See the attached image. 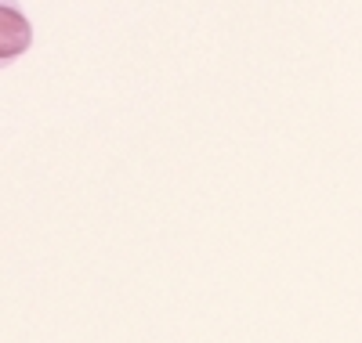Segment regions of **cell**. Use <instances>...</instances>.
<instances>
[{"mask_svg":"<svg viewBox=\"0 0 362 343\" xmlns=\"http://www.w3.org/2000/svg\"><path fill=\"white\" fill-rule=\"evenodd\" d=\"M33 44V22L25 18L18 0H0V69L22 58Z\"/></svg>","mask_w":362,"mask_h":343,"instance_id":"1","label":"cell"}]
</instances>
